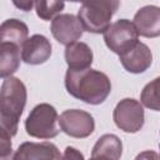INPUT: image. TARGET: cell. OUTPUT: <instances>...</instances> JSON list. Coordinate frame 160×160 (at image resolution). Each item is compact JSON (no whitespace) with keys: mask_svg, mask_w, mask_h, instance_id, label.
I'll list each match as a JSON object with an SVG mask.
<instances>
[{"mask_svg":"<svg viewBox=\"0 0 160 160\" xmlns=\"http://www.w3.org/2000/svg\"><path fill=\"white\" fill-rule=\"evenodd\" d=\"M65 88L72 98L90 105H100L111 92V81L105 72L91 68L68 69Z\"/></svg>","mask_w":160,"mask_h":160,"instance_id":"obj_1","label":"cell"},{"mask_svg":"<svg viewBox=\"0 0 160 160\" xmlns=\"http://www.w3.org/2000/svg\"><path fill=\"white\" fill-rule=\"evenodd\" d=\"M28 91L25 84L15 76L2 79L0 90V130L15 136L19 120L26 105Z\"/></svg>","mask_w":160,"mask_h":160,"instance_id":"obj_2","label":"cell"},{"mask_svg":"<svg viewBox=\"0 0 160 160\" xmlns=\"http://www.w3.org/2000/svg\"><path fill=\"white\" fill-rule=\"evenodd\" d=\"M119 6L120 0H85L78 11V18L85 31L104 34Z\"/></svg>","mask_w":160,"mask_h":160,"instance_id":"obj_3","label":"cell"},{"mask_svg":"<svg viewBox=\"0 0 160 160\" xmlns=\"http://www.w3.org/2000/svg\"><path fill=\"white\" fill-rule=\"evenodd\" d=\"M59 114L56 109L48 104L41 102L32 108L30 114L25 120L26 134L36 139H52L59 135Z\"/></svg>","mask_w":160,"mask_h":160,"instance_id":"obj_4","label":"cell"},{"mask_svg":"<svg viewBox=\"0 0 160 160\" xmlns=\"http://www.w3.org/2000/svg\"><path fill=\"white\" fill-rule=\"evenodd\" d=\"M112 119L120 130L124 132L135 134L142 129L145 122L144 105L139 100L125 98L116 104L112 111Z\"/></svg>","mask_w":160,"mask_h":160,"instance_id":"obj_5","label":"cell"},{"mask_svg":"<svg viewBox=\"0 0 160 160\" xmlns=\"http://www.w3.org/2000/svg\"><path fill=\"white\" fill-rule=\"evenodd\" d=\"M102 35L106 46L118 55L130 50L139 41V32L134 22L128 19H119L110 24Z\"/></svg>","mask_w":160,"mask_h":160,"instance_id":"obj_6","label":"cell"},{"mask_svg":"<svg viewBox=\"0 0 160 160\" xmlns=\"http://www.w3.org/2000/svg\"><path fill=\"white\" fill-rule=\"evenodd\" d=\"M59 125L62 132L75 139H85L95 130V120L92 115L80 109L62 111L59 118Z\"/></svg>","mask_w":160,"mask_h":160,"instance_id":"obj_7","label":"cell"},{"mask_svg":"<svg viewBox=\"0 0 160 160\" xmlns=\"http://www.w3.org/2000/svg\"><path fill=\"white\" fill-rule=\"evenodd\" d=\"M50 30L55 40L65 46L78 41L85 31L79 18L72 14H59L55 16L51 20Z\"/></svg>","mask_w":160,"mask_h":160,"instance_id":"obj_8","label":"cell"},{"mask_svg":"<svg viewBox=\"0 0 160 160\" xmlns=\"http://www.w3.org/2000/svg\"><path fill=\"white\" fill-rule=\"evenodd\" d=\"M119 59L122 68L128 72L141 74L145 72L151 66L152 52L146 44L138 41L130 50L119 55Z\"/></svg>","mask_w":160,"mask_h":160,"instance_id":"obj_9","label":"cell"},{"mask_svg":"<svg viewBox=\"0 0 160 160\" xmlns=\"http://www.w3.org/2000/svg\"><path fill=\"white\" fill-rule=\"evenodd\" d=\"M52 52L49 39L41 34L30 36L21 48L22 61L29 65H40L46 62Z\"/></svg>","mask_w":160,"mask_h":160,"instance_id":"obj_10","label":"cell"},{"mask_svg":"<svg viewBox=\"0 0 160 160\" xmlns=\"http://www.w3.org/2000/svg\"><path fill=\"white\" fill-rule=\"evenodd\" d=\"M132 22L140 36L149 39L160 36V8L156 5L140 8L134 15Z\"/></svg>","mask_w":160,"mask_h":160,"instance_id":"obj_11","label":"cell"},{"mask_svg":"<svg viewBox=\"0 0 160 160\" xmlns=\"http://www.w3.org/2000/svg\"><path fill=\"white\" fill-rule=\"evenodd\" d=\"M11 158L14 160H32V159L39 160V159H61L62 155L60 154L58 146L52 142L26 141L18 148V150Z\"/></svg>","mask_w":160,"mask_h":160,"instance_id":"obj_12","label":"cell"},{"mask_svg":"<svg viewBox=\"0 0 160 160\" xmlns=\"http://www.w3.org/2000/svg\"><path fill=\"white\" fill-rule=\"evenodd\" d=\"M92 50L82 41H75L65 48V61L69 69H86L92 64Z\"/></svg>","mask_w":160,"mask_h":160,"instance_id":"obj_13","label":"cell"},{"mask_svg":"<svg viewBox=\"0 0 160 160\" xmlns=\"http://www.w3.org/2000/svg\"><path fill=\"white\" fill-rule=\"evenodd\" d=\"M122 154V142L119 136L114 134H104L101 135L91 151L92 159H112L118 160Z\"/></svg>","mask_w":160,"mask_h":160,"instance_id":"obj_14","label":"cell"},{"mask_svg":"<svg viewBox=\"0 0 160 160\" xmlns=\"http://www.w3.org/2000/svg\"><path fill=\"white\" fill-rule=\"evenodd\" d=\"M21 48L11 42H1L0 45V76L5 79L11 76L20 66Z\"/></svg>","mask_w":160,"mask_h":160,"instance_id":"obj_15","label":"cell"},{"mask_svg":"<svg viewBox=\"0 0 160 160\" xmlns=\"http://www.w3.org/2000/svg\"><path fill=\"white\" fill-rule=\"evenodd\" d=\"M28 25L18 19H8L2 21L0 28V40L1 42H11L22 48L24 42L29 39Z\"/></svg>","mask_w":160,"mask_h":160,"instance_id":"obj_16","label":"cell"},{"mask_svg":"<svg viewBox=\"0 0 160 160\" xmlns=\"http://www.w3.org/2000/svg\"><path fill=\"white\" fill-rule=\"evenodd\" d=\"M141 104L154 111H160V76L148 82L140 94Z\"/></svg>","mask_w":160,"mask_h":160,"instance_id":"obj_17","label":"cell"},{"mask_svg":"<svg viewBox=\"0 0 160 160\" xmlns=\"http://www.w3.org/2000/svg\"><path fill=\"white\" fill-rule=\"evenodd\" d=\"M65 0H36L35 10L36 15L41 20H52L65 8Z\"/></svg>","mask_w":160,"mask_h":160,"instance_id":"obj_18","label":"cell"},{"mask_svg":"<svg viewBox=\"0 0 160 160\" xmlns=\"http://www.w3.org/2000/svg\"><path fill=\"white\" fill-rule=\"evenodd\" d=\"M11 138L9 134H6L5 131L0 130V158L2 160L8 159L11 156Z\"/></svg>","mask_w":160,"mask_h":160,"instance_id":"obj_19","label":"cell"},{"mask_svg":"<svg viewBox=\"0 0 160 160\" xmlns=\"http://www.w3.org/2000/svg\"><path fill=\"white\" fill-rule=\"evenodd\" d=\"M11 1L19 10L25 11V12L31 11L36 2V0H11Z\"/></svg>","mask_w":160,"mask_h":160,"instance_id":"obj_20","label":"cell"},{"mask_svg":"<svg viewBox=\"0 0 160 160\" xmlns=\"http://www.w3.org/2000/svg\"><path fill=\"white\" fill-rule=\"evenodd\" d=\"M64 159H84V155L75 148L72 146H68L65 149V152L62 155Z\"/></svg>","mask_w":160,"mask_h":160,"instance_id":"obj_21","label":"cell"},{"mask_svg":"<svg viewBox=\"0 0 160 160\" xmlns=\"http://www.w3.org/2000/svg\"><path fill=\"white\" fill-rule=\"evenodd\" d=\"M145 156H152V158H158V155H156V154H154V152H142V154L138 155L136 158H138V159H140V158H145Z\"/></svg>","mask_w":160,"mask_h":160,"instance_id":"obj_22","label":"cell"},{"mask_svg":"<svg viewBox=\"0 0 160 160\" xmlns=\"http://www.w3.org/2000/svg\"><path fill=\"white\" fill-rule=\"evenodd\" d=\"M65 1H71V2H84L85 0H65Z\"/></svg>","mask_w":160,"mask_h":160,"instance_id":"obj_23","label":"cell"},{"mask_svg":"<svg viewBox=\"0 0 160 160\" xmlns=\"http://www.w3.org/2000/svg\"><path fill=\"white\" fill-rule=\"evenodd\" d=\"M159 149H160V145H159Z\"/></svg>","mask_w":160,"mask_h":160,"instance_id":"obj_24","label":"cell"}]
</instances>
